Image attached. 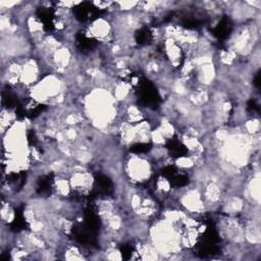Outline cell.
<instances>
[{"label": "cell", "mask_w": 261, "mask_h": 261, "mask_svg": "<svg viewBox=\"0 0 261 261\" xmlns=\"http://www.w3.org/2000/svg\"><path fill=\"white\" fill-rule=\"evenodd\" d=\"M125 172L133 181L143 182L151 174V165L143 156H132L125 163Z\"/></svg>", "instance_id": "1"}]
</instances>
